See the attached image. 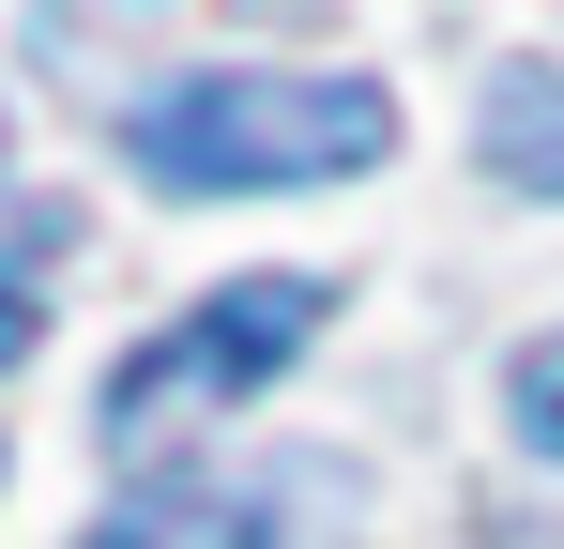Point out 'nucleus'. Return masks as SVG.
Returning <instances> with one entry per match:
<instances>
[{"label": "nucleus", "instance_id": "4", "mask_svg": "<svg viewBox=\"0 0 564 549\" xmlns=\"http://www.w3.org/2000/svg\"><path fill=\"white\" fill-rule=\"evenodd\" d=\"M519 443L564 458V336H534V352H519Z\"/></svg>", "mask_w": 564, "mask_h": 549}, {"label": "nucleus", "instance_id": "2", "mask_svg": "<svg viewBox=\"0 0 564 549\" xmlns=\"http://www.w3.org/2000/svg\"><path fill=\"white\" fill-rule=\"evenodd\" d=\"M321 274H229L214 305H184L169 336H138L122 352V381H107V428L138 443V428H169V412H214V397H260L305 336H321Z\"/></svg>", "mask_w": 564, "mask_h": 549}, {"label": "nucleus", "instance_id": "1", "mask_svg": "<svg viewBox=\"0 0 564 549\" xmlns=\"http://www.w3.org/2000/svg\"><path fill=\"white\" fill-rule=\"evenodd\" d=\"M397 153L381 77H169L122 107V169L169 198H260V183H351Z\"/></svg>", "mask_w": 564, "mask_h": 549}, {"label": "nucleus", "instance_id": "3", "mask_svg": "<svg viewBox=\"0 0 564 549\" xmlns=\"http://www.w3.org/2000/svg\"><path fill=\"white\" fill-rule=\"evenodd\" d=\"M488 169L519 198H564V77L550 62H503L488 77Z\"/></svg>", "mask_w": 564, "mask_h": 549}, {"label": "nucleus", "instance_id": "6", "mask_svg": "<svg viewBox=\"0 0 564 549\" xmlns=\"http://www.w3.org/2000/svg\"><path fill=\"white\" fill-rule=\"evenodd\" d=\"M122 15H153V0H46V31H62V46H93V31H122Z\"/></svg>", "mask_w": 564, "mask_h": 549}, {"label": "nucleus", "instance_id": "7", "mask_svg": "<svg viewBox=\"0 0 564 549\" xmlns=\"http://www.w3.org/2000/svg\"><path fill=\"white\" fill-rule=\"evenodd\" d=\"M0 153H15V138H0Z\"/></svg>", "mask_w": 564, "mask_h": 549}, {"label": "nucleus", "instance_id": "5", "mask_svg": "<svg viewBox=\"0 0 564 549\" xmlns=\"http://www.w3.org/2000/svg\"><path fill=\"white\" fill-rule=\"evenodd\" d=\"M31 274H46V245H31V260H0V366L31 352Z\"/></svg>", "mask_w": 564, "mask_h": 549}]
</instances>
